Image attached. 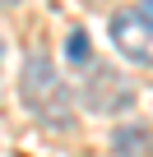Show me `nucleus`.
Listing matches in <instances>:
<instances>
[{
  "label": "nucleus",
  "instance_id": "nucleus-1",
  "mask_svg": "<svg viewBox=\"0 0 153 157\" xmlns=\"http://www.w3.org/2000/svg\"><path fill=\"white\" fill-rule=\"evenodd\" d=\"M19 97L28 106V116H37L46 129H70L74 125V88L56 74L51 56L42 46H33L23 56V74H19Z\"/></svg>",
  "mask_w": 153,
  "mask_h": 157
},
{
  "label": "nucleus",
  "instance_id": "nucleus-2",
  "mask_svg": "<svg viewBox=\"0 0 153 157\" xmlns=\"http://www.w3.org/2000/svg\"><path fill=\"white\" fill-rule=\"evenodd\" d=\"M74 93H79V102L88 111H98V116H121V111L135 106V83H130L125 74H116L111 65H93L88 78Z\"/></svg>",
  "mask_w": 153,
  "mask_h": 157
},
{
  "label": "nucleus",
  "instance_id": "nucleus-3",
  "mask_svg": "<svg viewBox=\"0 0 153 157\" xmlns=\"http://www.w3.org/2000/svg\"><path fill=\"white\" fill-rule=\"evenodd\" d=\"M107 33H111V46H116L125 60L153 69V19H148V14H139V10H121V14H111Z\"/></svg>",
  "mask_w": 153,
  "mask_h": 157
},
{
  "label": "nucleus",
  "instance_id": "nucleus-4",
  "mask_svg": "<svg viewBox=\"0 0 153 157\" xmlns=\"http://www.w3.org/2000/svg\"><path fill=\"white\" fill-rule=\"evenodd\" d=\"M148 148H153V134L144 125H125V129L111 134V152L116 157H148Z\"/></svg>",
  "mask_w": 153,
  "mask_h": 157
},
{
  "label": "nucleus",
  "instance_id": "nucleus-5",
  "mask_svg": "<svg viewBox=\"0 0 153 157\" xmlns=\"http://www.w3.org/2000/svg\"><path fill=\"white\" fill-rule=\"evenodd\" d=\"M65 60H70L74 69H88V65H93V46H88V33H84V28H74V33L65 37Z\"/></svg>",
  "mask_w": 153,
  "mask_h": 157
},
{
  "label": "nucleus",
  "instance_id": "nucleus-6",
  "mask_svg": "<svg viewBox=\"0 0 153 157\" xmlns=\"http://www.w3.org/2000/svg\"><path fill=\"white\" fill-rule=\"evenodd\" d=\"M139 14H148V19H153V0H139Z\"/></svg>",
  "mask_w": 153,
  "mask_h": 157
},
{
  "label": "nucleus",
  "instance_id": "nucleus-7",
  "mask_svg": "<svg viewBox=\"0 0 153 157\" xmlns=\"http://www.w3.org/2000/svg\"><path fill=\"white\" fill-rule=\"evenodd\" d=\"M0 5H14V0H0Z\"/></svg>",
  "mask_w": 153,
  "mask_h": 157
}]
</instances>
